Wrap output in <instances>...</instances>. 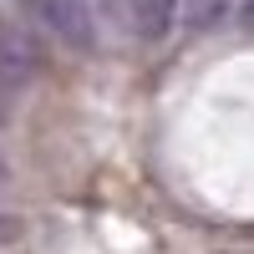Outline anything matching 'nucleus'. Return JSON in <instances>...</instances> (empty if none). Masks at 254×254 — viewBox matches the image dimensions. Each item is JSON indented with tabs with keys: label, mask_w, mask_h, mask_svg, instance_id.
<instances>
[{
	"label": "nucleus",
	"mask_w": 254,
	"mask_h": 254,
	"mask_svg": "<svg viewBox=\"0 0 254 254\" xmlns=\"http://www.w3.org/2000/svg\"><path fill=\"white\" fill-rule=\"evenodd\" d=\"M26 10L61 46H71V51H92L97 46V15H92L87 0H26Z\"/></svg>",
	"instance_id": "nucleus-1"
},
{
	"label": "nucleus",
	"mask_w": 254,
	"mask_h": 254,
	"mask_svg": "<svg viewBox=\"0 0 254 254\" xmlns=\"http://www.w3.org/2000/svg\"><path fill=\"white\" fill-rule=\"evenodd\" d=\"M10 239H20V224L10 214H0V244H10Z\"/></svg>",
	"instance_id": "nucleus-6"
},
{
	"label": "nucleus",
	"mask_w": 254,
	"mask_h": 254,
	"mask_svg": "<svg viewBox=\"0 0 254 254\" xmlns=\"http://www.w3.org/2000/svg\"><path fill=\"white\" fill-rule=\"evenodd\" d=\"M107 5L122 15V26L137 41H158V36H168V26H173L178 0H107Z\"/></svg>",
	"instance_id": "nucleus-3"
},
{
	"label": "nucleus",
	"mask_w": 254,
	"mask_h": 254,
	"mask_svg": "<svg viewBox=\"0 0 254 254\" xmlns=\"http://www.w3.org/2000/svg\"><path fill=\"white\" fill-rule=\"evenodd\" d=\"M15 117V87H5V81H0V127H5Z\"/></svg>",
	"instance_id": "nucleus-5"
},
{
	"label": "nucleus",
	"mask_w": 254,
	"mask_h": 254,
	"mask_svg": "<svg viewBox=\"0 0 254 254\" xmlns=\"http://www.w3.org/2000/svg\"><path fill=\"white\" fill-rule=\"evenodd\" d=\"M229 0H183V20L188 26H214V20H224Z\"/></svg>",
	"instance_id": "nucleus-4"
},
{
	"label": "nucleus",
	"mask_w": 254,
	"mask_h": 254,
	"mask_svg": "<svg viewBox=\"0 0 254 254\" xmlns=\"http://www.w3.org/2000/svg\"><path fill=\"white\" fill-rule=\"evenodd\" d=\"M36 71H41V41L31 31V20L26 15H5L0 20V81L20 92Z\"/></svg>",
	"instance_id": "nucleus-2"
},
{
	"label": "nucleus",
	"mask_w": 254,
	"mask_h": 254,
	"mask_svg": "<svg viewBox=\"0 0 254 254\" xmlns=\"http://www.w3.org/2000/svg\"><path fill=\"white\" fill-rule=\"evenodd\" d=\"M5 178H10V168H5V158H0V188H5Z\"/></svg>",
	"instance_id": "nucleus-7"
}]
</instances>
